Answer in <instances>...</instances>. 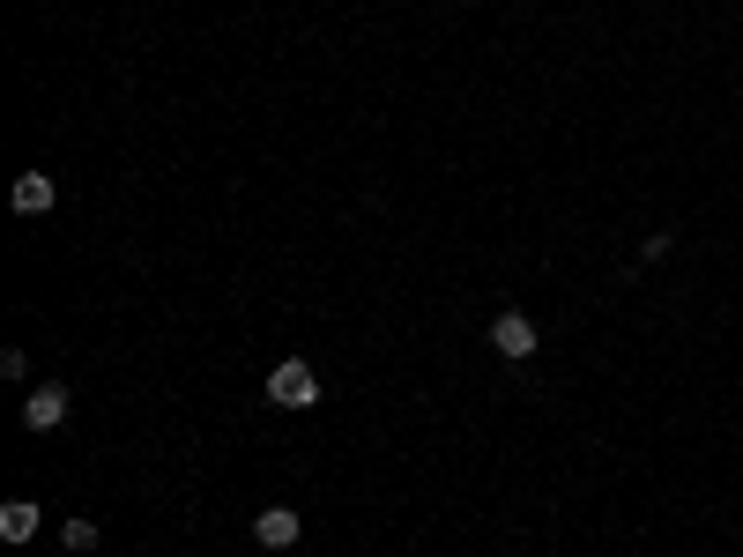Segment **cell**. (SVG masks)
<instances>
[{"label": "cell", "instance_id": "5b68a950", "mask_svg": "<svg viewBox=\"0 0 743 557\" xmlns=\"http://www.w3.org/2000/svg\"><path fill=\"white\" fill-rule=\"evenodd\" d=\"M52 201H60V186H52V171H23V179L8 186V209H16V216H45Z\"/></svg>", "mask_w": 743, "mask_h": 557}, {"label": "cell", "instance_id": "8992f818", "mask_svg": "<svg viewBox=\"0 0 743 557\" xmlns=\"http://www.w3.org/2000/svg\"><path fill=\"white\" fill-rule=\"evenodd\" d=\"M38 528H45V513L30 506V498H8V506H0V535H8V543H30Z\"/></svg>", "mask_w": 743, "mask_h": 557}, {"label": "cell", "instance_id": "6da1fadb", "mask_svg": "<svg viewBox=\"0 0 743 557\" xmlns=\"http://www.w3.org/2000/svg\"><path fill=\"white\" fill-rule=\"evenodd\" d=\"M268 402L275 409H313V402H320V372H313L305 357H283L268 372Z\"/></svg>", "mask_w": 743, "mask_h": 557}, {"label": "cell", "instance_id": "3957f363", "mask_svg": "<svg viewBox=\"0 0 743 557\" xmlns=\"http://www.w3.org/2000/svg\"><path fill=\"white\" fill-rule=\"evenodd\" d=\"M297 535H305V520H297L291 506H261L253 513V543H261V550H291Z\"/></svg>", "mask_w": 743, "mask_h": 557}, {"label": "cell", "instance_id": "7a4b0ae2", "mask_svg": "<svg viewBox=\"0 0 743 557\" xmlns=\"http://www.w3.org/2000/svg\"><path fill=\"white\" fill-rule=\"evenodd\" d=\"M68 409H74V394L60 387V379H45V387H30L23 424H30V432H60V424H68Z\"/></svg>", "mask_w": 743, "mask_h": 557}, {"label": "cell", "instance_id": "52a82bcc", "mask_svg": "<svg viewBox=\"0 0 743 557\" xmlns=\"http://www.w3.org/2000/svg\"><path fill=\"white\" fill-rule=\"evenodd\" d=\"M60 543H68L74 557H90V550H98V520H68V528H60Z\"/></svg>", "mask_w": 743, "mask_h": 557}, {"label": "cell", "instance_id": "277c9868", "mask_svg": "<svg viewBox=\"0 0 743 557\" xmlns=\"http://www.w3.org/2000/svg\"><path fill=\"white\" fill-rule=\"evenodd\" d=\"M491 350H498V357H536V320H528V313H498L491 320Z\"/></svg>", "mask_w": 743, "mask_h": 557}]
</instances>
